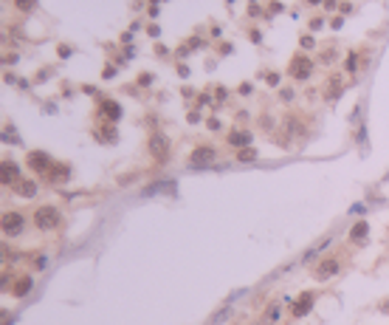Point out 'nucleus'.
Listing matches in <instances>:
<instances>
[{"label": "nucleus", "instance_id": "1", "mask_svg": "<svg viewBox=\"0 0 389 325\" xmlns=\"http://www.w3.org/2000/svg\"><path fill=\"white\" fill-rule=\"evenodd\" d=\"M59 221H62V215H59L57 207H40V210L34 212V224L40 232H51V229H57Z\"/></svg>", "mask_w": 389, "mask_h": 325}, {"label": "nucleus", "instance_id": "2", "mask_svg": "<svg viewBox=\"0 0 389 325\" xmlns=\"http://www.w3.org/2000/svg\"><path fill=\"white\" fill-rule=\"evenodd\" d=\"M313 74V59L304 57V54H296V57L290 59V77L293 80H310Z\"/></svg>", "mask_w": 389, "mask_h": 325}, {"label": "nucleus", "instance_id": "3", "mask_svg": "<svg viewBox=\"0 0 389 325\" xmlns=\"http://www.w3.org/2000/svg\"><path fill=\"white\" fill-rule=\"evenodd\" d=\"M23 226H26V218H23L20 212H3V235L17 238L23 232Z\"/></svg>", "mask_w": 389, "mask_h": 325}, {"label": "nucleus", "instance_id": "4", "mask_svg": "<svg viewBox=\"0 0 389 325\" xmlns=\"http://www.w3.org/2000/svg\"><path fill=\"white\" fill-rule=\"evenodd\" d=\"M26 164L31 167V170H34V173H48L51 170V164H54V161H51V156L48 153H43V150H31L29 156H26Z\"/></svg>", "mask_w": 389, "mask_h": 325}, {"label": "nucleus", "instance_id": "5", "mask_svg": "<svg viewBox=\"0 0 389 325\" xmlns=\"http://www.w3.org/2000/svg\"><path fill=\"white\" fill-rule=\"evenodd\" d=\"M341 269V263H339V257H325L322 263L316 266V280H327V277H333L336 272Z\"/></svg>", "mask_w": 389, "mask_h": 325}, {"label": "nucleus", "instance_id": "6", "mask_svg": "<svg viewBox=\"0 0 389 325\" xmlns=\"http://www.w3.org/2000/svg\"><path fill=\"white\" fill-rule=\"evenodd\" d=\"M214 161V150L212 147H195L189 156V164L192 167H206V164H212Z\"/></svg>", "mask_w": 389, "mask_h": 325}, {"label": "nucleus", "instance_id": "7", "mask_svg": "<svg viewBox=\"0 0 389 325\" xmlns=\"http://www.w3.org/2000/svg\"><path fill=\"white\" fill-rule=\"evenodd\" d=\"M228 145H231V147H243V150H246V147L251 145V130H240V127L228 130Z\"/></svg>", "mask_w": 389, "mask_h": 325}, {"label": "nucleus", "instance_id": "8", "mask_svg": "<svg viewBox=\"0 0 389 325\" xmlns=\"http://www.w3.org/2000/svg\"><path fill=\"white\" fill-rule=\"evenodd\" d=\"M149 150H152L155 159H167V153H170V142H167V136L155 133V136L149 139Z\"/></svg>", "mask_w": 389, "mask_h": 325}, {"label": "nucleus", "instance_id": "9", "mask_svg": "<svg viewBox=\"0 0 389 325\" xmlns=\"http://www.w3.org/2000/svg\"><path fill=\"white\" fill-rule=\"evenodd\" d=\"M68 175H71V167H68V164H51V170L45 173V181L59 184V181H65Z\"/></svg>", "mask_w": 389, "mask_h": 325}, {"label": "nucleus", "instance_id": "10", "mask_svg": "<svg viewBox=\"0 0 389 325\" xmlns=\"http://www.w3.org/2000/svg\"><path fill=\"white\" fill-rule=\"evenodd\" d=\"M0 167H3V173H0L3 175V184H17L20 181V167L15 161H3Z\"/></svg>", "mask_w": 389, "mask_h": 325}, {"label": "nucleus", "instance_id": "11", "mask_svg": "<svg viewBox=\"0 0 389 325\" xmlns=\"http://www.w3.org/2000/svg\"><path fill=\"white\" fill-rule=\"evenodd\" d=\"M313 308V294H302L296 300V303L290 305V311H293V317H304V314H307V311Z\"/></svg>", "mask_w": 389, "mask_h": 325}, {"label": "nucleus", "instance_id": "12", "mask_svg": "<svg viewBox=\"0 0 389 325\" xmlns=\"http://www.w3.org/2000/svg\"><path fill=\"white\" fill-rule=\"evenodd\" d=\"M99 113L107 116L110 122H116V119L121 116V108H119V102H102V105H99Z\"/></svg>", "mask_w": 389, "mask_h": 325}, {"label": "nucleus", "instance_id": "13", "mask_svg": "<svg viewBox=\"0 0 389 325\" xmlns=\"http://www.w3.org/2000/svg\"><path fill=\"white\" fill-rule=\"evenodd\" d=\"M15 187H17L15 192L23 195V198H34V195H37V184H34V181H17Z\"/></svg>", "mask_w": 389, "mask_h": 325}, {"label": "nucleus", "instance_id": "14", "mask_svg": "<svg viewBox=\"0 0 389 325\" xmlns=\"http://www.w3.org/2000/svg\"><path fill=\"white\" fill-rule=\"evenodd\" d=\"M31 286H34V280H31V277H17V283H15V289H12V294H15V297L29 294Z\"/></svg>", "mask_w": 389, "mask_h": 325}, {"label": "nucleus", "instance_id": "15", "mask_svg": "<svg viewBox=\"0 0 389 325\" xmlns=\"http://www.w3.org/2000/svg\"><path fill=\"white\" fill-rule=\"evenodd\" d=\"M367 235H369L367 221H361V224H355V226H353V232H350V238H353L355 243H361V240H367Z\"/></svg>", "mask_w": 389, "mask_h": 325}, {"label": "nucleus", "instance_id": "16", "mask_svg": "<svg viewBox=\"0 0 389 325\" xmlns=\"http://www.w3.org/2000/svg\"><path fill=\"white\" fill-rule=\"evenodd\" d=\"M172 189H175V181H164V184H152V187L149 189H144V198H147V195H155V192H172Z\"/></svg>", "mask_w": 389, "mask_h": 325}, {"label": "nucleus", "instance_id": "17", "mask_svg": "<svg viewBox=\"0 0 389 325\" xmlns=\"http://www.w3.org/2000/svg\"><path fill=\"white\" fill-rule=\"evenodd\" d=\"M93 136L99 139V142H113V139H116V127H113V122H107V127L96 130Z\"/></svg>", "mask_w": 389, "mask_h": 325}, {"label": "nucleus", "instance_id": "18", "mask_svg": "<svg viewBox=\"0 0 389 325\" xmlns=\"http://www.w3.org/2000/svg\"><path fill=\"white\" fill-rule=\"evenodd\" d=\"M339 91H341V77H333L330 85H327V99H336V96H339Z\"/></svg>", "mask_w": 389, "mask_h": 325}, {"label": "nucleus", "instance_id": "19", "mask_svg": "<svg viewBox=\"0 0 389 325\" xmlns=\"http://www.w3.org/2000/svg\"><path fill=\"white\" fill-rule=\"evenodd\" d=\"M15 9H17V12H34L37 0H15Z\"/></svg>", "mask_w": 389, "mask_h": 325}, {"label": "nucleus", "instance_id": "20", "mask_svg": "<svg viewBox=\"0 0 389 325\" xmlns=\"http://www.w3.org/2000/svg\"><path fill=\"white\" fill-rule=\"evenodd\" d=\"M257 159V150H240V161H254Z\"/></svg>", "mask_w": 389, "mask_h": 325}, {"label": "nucleus", "instance_id": "21", "mask_svg": "<svg viewBox=\"0 0 389 325\" xmlns=\"http://www.w3.org/2000/svg\"><path fill=\"white\" fill-rule=\"evenodd\" d=\"M355 62H358V57H355V54H350V57H347V71H353Z\"/></svg>", "mask_w": 389, "mask_h": 325}, {"label": "nucleus", "instance_id": "22", "mask_svg": "<svg viewBox=\"0 0 389 325\" xmlns=\"http://www.w3.org/2000/svg\"><path fill=\"white\" fill-rule=\"evenodd\" d=\"M265 80H268V85H279V74H274V71H271L268 77H265Z\"/></svg>", "mask_w": 389, "mask_h": 325}, {"label": "nucleus", "instance_id": "23", "mask_svg": "<svg viewBox=\"0 0 389 325\" xmlns=\"http://www.w3.org/2000/svg\"><path fill=\"white\" fill-rule=\"evenodd\" d=\"M138 82H141V85H149V82H152V74H141V80Z\"/></svg>", "mask_w": 389, "mask_h": 325}, {"label": "nucleus", "instance_id": "24", "mask_svg": "<svg viewBox=\"0 0 389 325\" xmlns=\"http://www.w3.org/2000/svg\"><path fill=\"white\" fill-rule=\"evenodd\" d=\"M59 57H71V48H68V45H59Z\"/></svg>", "mask_w": 389, "mask_h": 325}, {"label": "nucleus", "instance_id": "25", "mask_svg": "<svg viewBox=\"0 0 389 325\" xmlns=\"http://www.w3.org/2000/svg\"><path fill=\"white\" fill-rule=\"evenodd\" d=\"M302 45L304 48H313V37H302Z\"/></svg>", "mask_w": 389, "mask_h": 325}, {"label": "nucleus", "instance_id": "26", "mask_svg": "<svg viewBox=\"0 0 389 325\" xmlns=\"http://www.w3.org/2000/svg\"><path fill=\"white\" fill-rule=\"evenodd\" d=\"M381 311H389V305H386V303H383V305H381Z\"/></svg>", "mask_w": 389, "mask_h": 325}, {"label": "nucleus", "instance_id": "27", "mask_svg": "<svg viewBox=\"0 0 389 325\" xmlns=\"http://www.w3.org/2000/svg\"><path fill=\"white\" fill-rule=\"evenodd\" d=\"M310 3H322V0H310Z\"/></svg>", "mask_w": 389, "mask_h": 325}]
</instances>
